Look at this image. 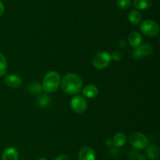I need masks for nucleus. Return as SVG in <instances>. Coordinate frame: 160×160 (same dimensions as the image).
<instances>
[{"mask_svg":"<svg viewBox=\"0 0 160 160\" xmlns=\"http://www.w3.org/2000/svg\"><path fill=\"white\" fill-rule=\"evenodd\" d=\"M19 152L15 147H9L5 149L2 155V160H18Z\"/></svg>","mask_w":160,"mask_h":160,"instance_id":"obj_10","label":"nucleus"},{"mask_svg":"<svg viewBox=\"0 0 160 160\" xmlns=\"http://www.w3.org/2000/svg\"><path fill=\"white\" fill-rule=\"evenodd\" d=\"M83 95L87 98H95L98 94V89L95 86V85H88L83 89L82 91Z\"/></svg>","mask_w":160,"mask_h":160,"instance_id":"obj_12","label":"nucleus"},{"mask_svg":"<svg viewBox=\"0 0 160 160\" xmlns=\"http://www.w3.org/2000/svg\"><path fill=\"white\" fill-rule=\"evenodd\" d=\"M38 160H48V159H47L46 158H45V157H41V158H39Z\"/></svg>","mask_w":160,"mask_h":160,"instance_id":"obj_23","label":"nucleus"},{"mask_svg":"<svg viewBox=\"0 0 160 160\" xmlns=\"http://www.w3.org/2000/svg\"><path fill=\"white\" fill-rule=\"evenodd\" d=\"M61 83L60 75L57 72L51 71L45 75L42 83V89L46 93H52L59 89Z\"/></svg>","mask_w":160,"mask_h":160,"instance_id":"obj_2","label":"nucleus"},{"mask_svg":"<svg viewBox=\"0 0 160 160\" xmlns=\"http://www.w3.org/2000/svg\"><path fill=\"white\" fill-rule=\"evenodd\" d=\"M4 82L10 88H13V89H17L19 88L22 84V80L20 77H19L17 75H8L5 77Z\"/></svg>","mask_w":160,"mask_h":160,"instance_id":"obj_9","label":"nucleus"},{"mask_svg":"<svg viewBox=\"0 0 160 160\" xmlns=\"http://www.w3.org/2000/svg\"><path fill=\"white\" fill-rule=\"evenodd\" d=\"M142 13L137 9L131 10L128 14V20L133 25H138L142 22Z\"/></svg>","mask_w":160,"mask_h":160,"instance_id":"obj_14","label":"nucleus"},{"mask_svg":"<svg viewBox=\"0 0 160 160\" xmlns=\"http://www.w3.org/2000/svg\"><path fill=\"white\" fill-rule=\"evenodd\" d=\"M4 10H5L4 4L2 3V2L0 1V17L4 13Z\"/></svg>","mask_w":160,"mask_h":160,"instance_id":"obj_22","label":"nucleus"},{"mask_svg":"<svg viewBox=\"0 0 160 160\" xmlns=\"http://www.w3.org/2000/svg\"><path fill=\"white\" fill-rule=\"evenodd\" d=\"M140 29L144 35L148 37H156L159 33V24L153 20H145L140 24Z\"/></svg>","mask_w":160,"mask_h":160,"instance_id":"obj_4","label":"nucleus"},{"mask_svg":"<svg viewBox=\"0 0 160 160\" xmlns=\"http://www.w3.org/2000/svg\"><path fill=\"white\" fill-rule=\"evenodd\" d=\"M131 0H118L117 1V6L121 9H127L131 6Z\"/></svg>","mask_w":160,"mask_h":160,"instance_id":"obj_19","label":"nucleus"},{"mask_svg":"<svg viewBox=\"0 0 160 160\" xmlns=\"http://www.w3.org/2000/svg\"><path fill=\"white\" fill-rule=\"evenodd\" d=\"M53 160H71L70 158V157L67 155H59L58 157H56L55 159Z\"/></svg>","mask_w":160,"mask_h":160,"instance_id":"obj_21","label":"nucleus"},{"mask_svg":"<svg viewBox=\"0 0 160 160\" xmlns=\"http://www.w3.org/2000/svg\"><path fill=\"white\" fill-rule=\"evenodd\" d=\"M7 72V61L2 53H0V77L4 76Z\"/></svg>","mask_w":160,"mask_h":160,"instance_id":"obj_17","label":"nucleus"},{"mask_svg":"<svg viewBox=\"0 0 160 160\" xmlns=\"http://www.w3.org/2000/svg\"><path fill=\"white\" fill-rule=\"evenodd\" d=\"M61 88L62 91L69 95H76L82 88V79L76 74L69 73L61 79Z\"/></svg>","mask_w":160,"mask_h":160,"instance_id":"obj_1","label":"nucleus"},{"mask_svg":"<svg viewBox=\"0 0 160 160\" xmlns=\"http://www.w3.org/2000/svg\"><path fill=\"white\" fill-rule=\"evenodd\" d=\"M153 0H134L133 5L138 10L147 9L152 5Z\"/></svg>","mask_w":160,"mask_h":160,"instance_id":"obj_16","label":"nucleus"},{"mask_svg":"<svg viewBox=\"0 0 160 160\" xmlns=\"http://www.w3.org/2000/svg\"><path fill=\"white\" fill-rule=\"evenodd\" d=\"M146 147L147 157H148L150 160H157L159 157V147L156 145H154V144L147 146Z\"/></svg>","mask_w":160,"mask_h":160,"instance_id":"obj_13","label":"nucleus"},{"mask_svg":"<svg viewBox=\"0 0 160 160\" xmlns=\"http://www.w3.org/2000/svg\"><path fill=\"white\" fill-rule=\"evenodd\" d=\"M153 52V47L149 43L141 44L136 47L132 53V56L134 59H141V58L146 57L152 54Z\"/></svg>","mask_w":160,"mask_h":160,"instance_id":"obj_6","label":"nucleus"},{"mask_svg":"<svg viewBox=\"0 0 160 160\" xmlns=\"http://www.w3.org/2000/svg\"><path fill=\"white\" fill-rule=\"evenodd\" d=\"M29 89L33 93H40L41 90L42 89V86L39 83H31L29 86Z\"/></svg>","mask_w":160,"mask_h":160,"instance_id":"obj_20","label":"nucleus"},{"mask_svg":"<svg viewBox=\"0 0 160 160\" xmlns=\"http://www.w3.org/2000/svg\"><path fill=\"white\" fill-rule=\"evenodd\" d=\"M111 61V55L107 52L102 51L95 55L92 60V64L96 69L102 70L107 67L110 64Z\"/></svg>","mask_w":160,"mask_h":160,"instance_id":"obj_5","label":"nucleus"},{"mask_svg":"<svg viewBox=\"0 0 160 160\" xmlns=\"http://www.w3.org/2000/svg\"><path fill=\"white\" fill-rule=\"evenodd\" d=\"M70 107L76 113H83L87 110L88 102L81 96H75L70 100Z\"/></svg>","mask_w":160,"mask_h":160,"instance_id":"obj_7","label":"nucleus"},{"mask_svg":"<svg viewBox=\"0 0 160 160\" xmlns=\"http://www.w3.org/2000/svg\"><path fill=\"white\" fill-rule=\"evenodd\" d=\"M129 143L134 148L138 150L146 148L148 145V139L144 133L140 132H134L129 137Z\"/></svg>","mask_w":160,"mask_h":160,"instance_id":"obj_3","label":"nucleus"},{"mask_svg":"<svg viewBox=\"0 0 160 160\" xmlns=\"http://www.w3.org/2000/svg\"><path fill=\"white\" fill-rule=\"evenodd\" d=\"M79 160H96V153L92 147L85 146L80 150L78 154Z\"/></svg>","mask_w":160,"mask_h":160,"instance_id":"obj_8","label":"nucleus"},{"mask_svg":"<svg viewBox=\"0 0 160 160\" xmlns=\"http://www.w3.org/2000/svg\"><path fill=\"white\" fill-rule=\"evenodd\" d=\"M142 37L140 33L135 31L130 33L129 36H128V42L131 47L136 48L142 44Z\"/></svg>","mask_w":160,"mask_h":160,"instance_id":"obj_11","label":"nucleus"},{"mask_svg":"<svg viewBox=\"0 0 160 160\" xmlns=\"http://www.w3.org/2000/svg\"><path fill=\"white\" fill-rule=\"evenodd\" d=\"M50 103V97L46 94H42L38 97V104L42 108L48 106Z\"/></svg>","mask_w":160,"mask_h":160,"instance_id":"obj_18","label":"nucleus"},{"mask_svg":"<svg viewBox=\"0 0 160 160\" xmlns=\"http://www.w3.org/2000/svg\"><path fill=\"white\" fill-rule=\"evenodd\" d=\"M127 136L123 133H117L114 135L113 139H112V144L115 147H120L124 145L127 142Z\"/></svg>","mask_w":160,"mask_h":160,"instance_id":"obj_15","label":"nucleus"}]
</instances>
